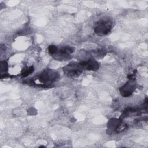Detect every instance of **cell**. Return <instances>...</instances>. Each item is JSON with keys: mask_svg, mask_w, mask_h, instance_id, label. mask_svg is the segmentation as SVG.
Masks as SVG:
<instances>
[{"mask_svg": "<svg viewBox=\"0 0 148 148\" xmlns=\"http://www.w3.org/2000/svg\"><path fill=\"white\" fill-rule=\"evenodd\" d=\"M57 76V73L56 72L51 71H44L38 77V80L42 84L50 83L54 81Z\"/></svg>", "mask_w": 148, "mask_h": 148, "instance_id": "6da1fadb", "label": "cell"}, {"mask_svg": "<svg viewBox=\"0 0 148 148\" xmlns=\"http://www.w3.org/2000/svg\"><path fill=\"white\" fill-rule=\"evenodd\" d=\"M135 89L134 82L130 81L121 88V93L124 96H128L132 94Z\"/></svg>", "mask_w": 148, "mask_h": 148, "instance_id": "277c9868", "label": "cell"}, {"mask_svg": "<svg viewBox=\"0 0 148 148\" xmlns=\"http://www.w3.org/2000/svg\"><path fill=\"white\" fill-rule=\"evenodd\" d=\"M64 71L69 76H76L82 72V66L76 63H71L65 67Z\"/></svg>", "mask_w": 148, "mask_h": 148, "instance_id": "7a4b0ae2", "label": "cell"}, {"mask_svg": "<svg viewBox=\"0 0 148 148\" xmlns=\"http://www.w3.org/2000/svg\"><path fill=\"white\" fill-rule=\"evenodd\" d=\"M110 24L108 22L102 21L98 24V25L95 28V32L101 35L107 34L110 30Z\"/></svg>", "mask_w": 148, "mask_h": 148, "instance_id": "3957f363", "label": "cell"}, {"mask_svg": "<svg viewBox=\"0 0 148 148\" xmlns=\"http://www.w3.org/2000/svg\"><path fill=\"white\" fill-rule=\"evenodd\" d=\"M82 67H83L87 70H97L98 68V62L92 60H88V61H84L80 64Z\"/></svg>", "mask_w": 148, "mask_h": 148, "instance_id": "5b68a950", "label": "cell"}]
</instances>
